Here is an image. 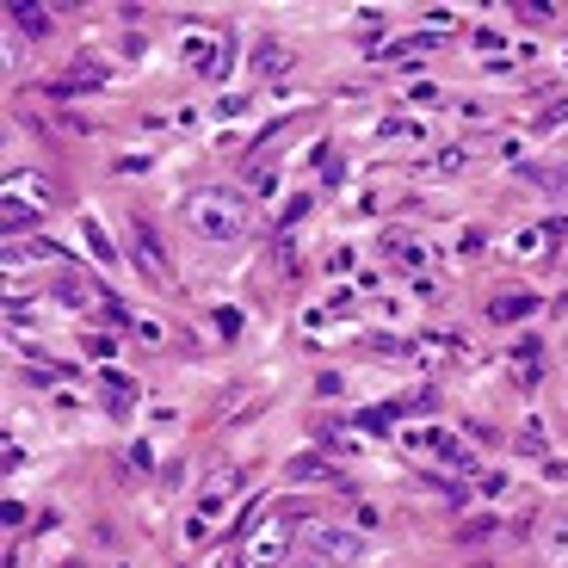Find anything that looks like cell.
<instances>
[{
	"instance_id": "6da1fadb",
	"label": "cell",
	"mask_w": 568,
	"mask_h": 568,
	"mask_svg": "<svg viewBox=\"0 0 568 568\" xmlns=\"http://www.w3.org/2000/svg\"><path fill=\"white\" fill-rule=\"evenodd\" d=\"M192 229L210 235V241L241 235V229H247V198L229 192V186H204V192L192 198Z\"/></svg>"
},
{
	"instance_id": "7a4b0ae2",
	"label": "cell",
	"mask_w": 568,
	"mask_h": 568,
	"mask_svg": "<svg viewBox=\"0 0 568 568\" xmlns=\"http://www.w3.org/2000/svg\"><path fill=\"white\" fill-rule=\"evenodd\" d=\"M284 544H291V525H284V513H272L254 538H247V568H278L284 562Z\"/></svg>"
},
{
	"instance_id": "3957f363",
	"label": "cell",
	"mask_w": 568,
	"mask_h": 568,
	"mask_svg": "<svg viewBox=\"0 0 568 568\" xmlns=\"http://www.w3.org/2000/svg\"><path fill=\"white\" fill-rule=\"evenodd\" d=\"M303 544L322 550L328 562H359L365 556V544L352 538V531H340V525H303Z\"/></svg>"
},
{
	"instance_id": "277c9868",
	"label": "cell",
	"mask_w": 568,
	"mask_h": 568,
	"mask_svg": "<svg viewBox=\"0 0 568 568\" xmlns=\"http://www.w3.org/2000/svg\"><path fill=\"white\" fill-rule=\"evenodd\" d=\"M538 544H544V556H556V562H568V513H562V519H550V525L538 531Z\"/></svg>"
},
{
	"instance_id": "5b68a950",
	"label": "cell",
	"mask_w": 568,
	"mask_h": 568,
	"mask_svg": "<svg viewBox=\"0 0 568 568\" xmlns=\"http://www.w3.org/2000/svg\"><path fill=\"white\" fill-rule=\"evenodd\" d=\"M531 309V297H507V303H494V315H501V322H513V315H525Z\"/></svg>"
}]
</instances>
